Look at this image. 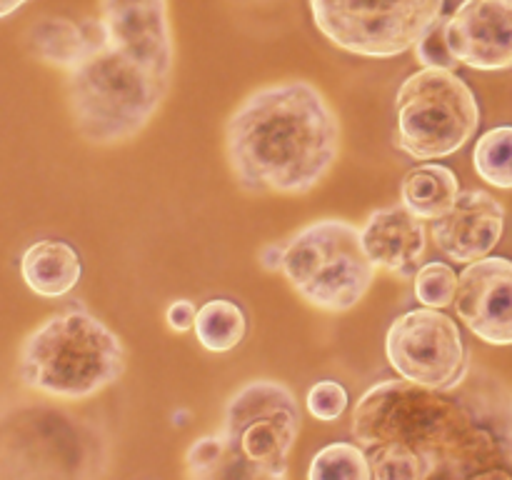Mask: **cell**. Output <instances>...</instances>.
<instances>
[{
  "instance_id": "6da1fadb",
  "label": "cell",
  "mask_w": 512,
  "mask_h": 480,
  "mask_svg": "<svg viewBox=\"0 0 512 480\" xmlns=\"http://www.w3.org/2000/svg\"><path fill=\"white\" fill-rule=\"evenodd\" d=\"M375 480L512 478V390L470 363L455 388L380 380L353 408Z\"/></svg>"
},
{
  "instance_id": "7a4b0ae2",
  "label": "cell",
  "mask_w": 512,
  "mask_h": 480,
  "mask_svg": "<svg viewBox=\"0 0 512 480\" xmlns=\"http://www.w3.org/2000/svg\"><path fill=\"white\" fill-rule=\"evenodd\" d=\"M83 23L88 53L68 73L75 130L93 145L133 140L173 80L168 0H100V18Z\"/></svg>"
},
{
  "instance_id": "3957f363",
  "label": "cell",
  "mask_w": 512,
  "mask_h": 480,
  "mask_svg": "<svg viewBox=\"0 0 512 480\" xmlns=\"http://www.w3.org/2000/svg\"><path fill=\"white\" fill-rule=\"evenodd\" d=\"M225 153L248 193L305 195L338 160L340 120L308 80L265 85L230 115Z\"/></svg>"
},
{
  "instance_id": "277c9868",
  "label": "cell",
  "mask_w": 512,
  "mask_h": 480,
  "mask_svg": "<svg viewBox=\"0 0 512 480\" xmlns=\"http://www.w3.org/2000/svg\"><path fill=\"white\" fill-rule=\"evenodd\" d=\"M123 370V343L88 310L50 315L25 338L18 355L20 383L58 400L93 398Z\"/></svg>"
},
{
  "instance_id": "5b68a950",
  "label": "cell",
  "mask_w": 512,
  "mask_h": 480,
  "mask_svg": "<svg viewBox=\"0 0 512 480\" xmlns=\"http://www.w3.org/2000/svg\"><path fill=\"white\" fill-rule=\"evenodd\" d=\"M300 420L298 398L280 380L258 378L235 390L220 425L228 445L220 478H285Z\"/></svg>"
},
{
  "instance_id": "8992f818",
  "label": "cell",
  "mask_w": 512,
  "mask_h": 480,
  "mask_svg": "<svg viewBox=\"0 0 512 480\" xmlns=\"http://www.w3.org/2000/svg\"><path fill=\"white\" fill-rule=\"evenodd\" d=\"M280 270L313 308L345 313L365 298L378 268L365 250L360 228L348 220L323 218L290 238Z\"/></svg>"
},
{
  "instance_id": "52a82bcc",
  "label": "cell",
  "mask_w": 512,
  "mask_h": 480,
  "mask_svg": "<svg viewBox=\"0 0 512 480\" xmlns=\"http://www.w3.org/2000/svg\"><path fill=\"white\" fill-rule=\"evenodd\" d=\"M478 125L475 93L448 68H423L408 75L395 95V145L413 160L458 153Z\"/></svg>"
},
{
  "instance_id": "ba28073f",
  "label": "cell",
  "mask_w": 512,
  "mask_h": 480,
  "mask_svg": "<svg viewBox=\"0 0 512 480\" xmlns=\"http://www.w3.org/2000/svg\"><path fill=\"white\" fill-rule=\"evenodd\" d=\"M315 28L340 50L395 58L443 20L445 0H310Z\"/></svg>"
},
{
  "instance_id": "9c48e42d",
  "label": "cell",
  "mask_w": 512,
  "mask_h": 480,
  "mask_svg": "<svg viewBox=\"0 0 512 480\" xmlns=\"http://www.w3.org/2000/svg\"><path fill=\"white\" fill-rule=\"evenodd\" d=\"M385 353L400 378L440 390L463 383L473 363L460 325L428 305L393 320L385 335Z\"/></svg>"
},
{
  "instance_id": "30bf717a",
  "label": "cell",
  "mask_w": 512,
  "mask_h": 480,
  "mask_svg": "<svg viewBox=\"0 0 512 480\" xmlns=\"http://www.w3.org/2000/svg\"><path fill=\"white\" fill-rule=\"evenodd\" d=\"M455 313L488 345H512V260L480 258L460 273Z\"/></svg>"
},
{
  "instance_id": "8fae6325",
  "label": "cell",
  "mask_w": 512,
  "mask_h": 480,
  "mask_svg": "<svg viewBox=\"0 0 512 480\" xmlns=\"http://www.w3.org/2000/svg\"><path fill=\"white\" fill-rule=\"evenodd\" d=\"M445 35L468 68H512V0H463L445 18Z\"/></svg>"
},
{
  "instance_id": "7c38bea8",
  "label": "cell",
  "mask_w": 512,
  "mask_h": 480,
  "mask_svg": "<svg viewBox=\"0 0 512 480\" xmlns=\"http://www.w3.org/2000/svg\"><path fill=\"white\" fill-rule=\"evenodd\" d=\"M505 230V208L498 198L485 190H465L458 203L433 220L435 245L443 255L455 263H475L488 258L490 250L498 245Z\"/></svg>"
},
{
  "instance_id": "4fadbf2b",
  "label": "cell",
  "mask_w": 512,
  "mask_h": 480,
  "mask_svg": "<svg viewBox=\"0 0 512 480\" xmlns=\"http://www.w3.org/2000/svg\"><path fill=\"white\" fill-rule=\"evenodd\" d=\"M363 245L375 268L395 275L400 280H413L423 268V255L428 248L423 218L405 208L403 203L373 210L360 228Z\"/></svg>"
},
{
  "instance_id": "5bb4252c",
  "label": "cell",
  "mask_w": 512,
  "mask_h": 480,
  "mask_svg": "<svg viewBox=\"0 0 512 480\" xmlns=\"http://www.w3.org/2000/svg\"><path fill=\"white\" fill-rule=\"evenodd\" d=\"M20 273L33 293L43 298H63L78 285L83 263L78 250L65 240H38L23 253Z\"/></svg>"
},
{
  "instance_id": "9a60e30c",
  "label": "cell",
  "mask_w": 512,
  "mask_h": 480,
  "mask_svg": "<svg viewBox=\"0 0 512 480\" xmlns=\"http://www.w3.org/2000/svg\"><path fill=\"white\" fill-rule=\"evenodd\" d=\"M458 175L440 163H423L405 173L400 183V203L423 220H438L458 203Z\"/></svg>"
},
{
  "instance_id": "2e32d148",
  "label": "cell",
  "mask_w": 512,
  "mask_h": 480,
  "mask_svg": "<svg viewBox=\"0 0 512 480\" xmlns=\"http://www.w3.org/2000/svg\"><path fill=\"white\" fill-rule=\"evenodd\" d=\"M28 45L35 58L70 73L88 53V30L68 18H45L30 28Z\"/></svg>"
},
{
  "instance_id": "e0dca14e",
  "label": "cell",
  "mask_w": 512,
  "mask_h": 480,
  "mask_svg": "<svg viewBox=\"0 0 512 480\" xmlns=\"http://www.w3.org/2000/svg\"><path fill=\"white\" fill-rule=\"evenodd\" d=\"M248 333V315L238 303L225 298L208 300L200 305L195 318V335L210 353H228L238 348Z\"/></svg>"
},
{
  "instance_id": "ac0fdd59",
  "label": "cell",
  "mask_w": 512,
  "mask_h": 480,
  "mask_svg": "<svg viewBox=\"0 0 512 480\" xmlns=\"http://www.w3.org/2000/svg\"><path fill=\"white\" fill-rule=\"evenodd\" d=\"M310 480H370L373 465L360 443H330L315 453L308 470Z\"/></svg>"
},
{
  "instance_id": "d6986e66",
  "label": "cell",
  "mask_w": 512,
  "mask_h": 480,
  "mask_svg": "<svg viewBox=\"0 0 512 480\" xmlns=\"http://www.w3.org/2000/svg\"><path fill=\"white\" fill-rule=\"evenodd\" d=\"M475 173L495 188H512V125L480 135L473 150Z\"/></svg>"
},
{
  "instance_id": "ffe728a7",
  "label": "cell",
  "mask_w": 512,
  "mask_h": 480,
  "mask_svg": "<svg viewBox=\"0 0 512 480\" xmlns=\"http://www.w3.org/2000/svg\"><path fill=\"white\" fill-rule=\"evenodd\" d=\"M413 283L415 298L420 303L428 305V308H448V305L455 303V295H458L460 275L448 263L433 260V263H425L418 270Z\"/></svg>"
},
{
  "instance_id": "44dd1931",
  "label": "cell",
  "mask_w": 512,
  "mask_h": 480,
  "mask_svg": "<svg viewBox=\"0 0 512 480\" xmlns=\"http://www.w3.org/2000/svg\"><path fill=\"white\" fill-rule=\"evenodd\" d=\"M225 458H228V445L218 430L215 435H203L190 445L185 453V468L190 478H220Z\"/></svg>"
},
{
  "instance_id": "7402d4cb",
  "label": "cell",
  "mask_w": 512,
  "mask_h": 480,
  "mask_svg": "<svg viewBox=\"0 0 512 480\" xmlns=\"http://www.w3.org/2000/svg\"><path fill=\"white\" fill-rule=\"evenodd\" d=\"M348 408V390L338 380H320L308 393V410L313 418L333 423Z\"/></svg>"
},
{
  "instance_id": "603a6c76",
  "label": "cell",
  "mask_w": 512,
  "mask_h": 480,
  "mask_svg": "<svg viewBox=\"0 0 512 480\" xmlns=\"http://www.w3.org/2000/svg\"><path fill=\"white\" fill-rule=\"evenodd\" d=\"M415 58H418V63H423L425 68H458L460 60L455 58V53L450 50L448 35H445V18L440 20L418 45H415Z\"/></svg>"
},
{
  "instance_id": "cb8c5ba5",
  "label": "cell",
  "mask_w": 512,
  "mask_h": 480,
  "mask_svg": "<svg viewBox=\"0 0 512 480\" xmlns=\"http://www.w3.org/2000/svg\"><path fill=\"white\" fill-rule=\"evenodd\" d=\"M195 318H198V308L190 300H173L165 313V320L175 333H188L190 328H195Z\"/></svg>"
},
{
  "instance_id": "d4e9b609",
  "label": "cell",
  "mask_w": 512,
  "mask_h": 480,
  "mask_svg": "<svg viewBox=\"0 0 512 480\" xmlns=\"http://www.w3.org/2000/svg\"><path fill=\"white\" fill-rule=\"evenodd\" d=\"M25 3H28V0H0V18H8L15 10L23 8Z\"/></svg>"
}]
</instances>
